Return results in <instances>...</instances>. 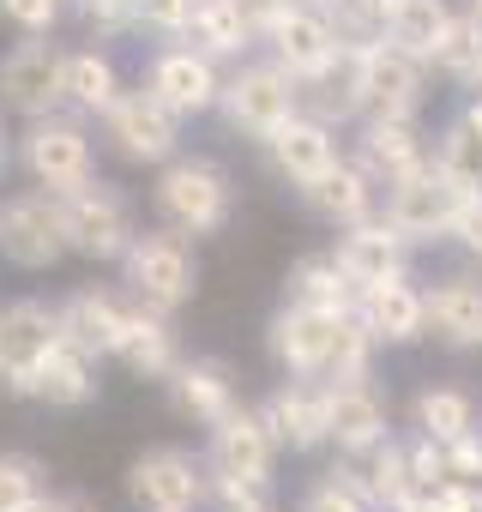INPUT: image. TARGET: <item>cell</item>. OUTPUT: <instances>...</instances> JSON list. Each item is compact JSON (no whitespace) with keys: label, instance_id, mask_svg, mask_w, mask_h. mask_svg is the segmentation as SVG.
<instances>
[{"label":"cell","instance_id":"obj_9","mask_svg":"<svg viewBox=\"0 0 482 512\" xmlns=\"http://www.w3.org/2000/svg\"><path fill=\"white\" fill-rule=\"evenodd\" d=\"M55 344H61L55 302H37V296L0 302V398H31L37 404V374H43Z\"/></svg>","mask_w":482,"mask_h":512},{"label":"cell","instance_id":"obj_37","mask_svg":"<svg viewBox=\"0 0 482 512\" xmlns=\"http://www.w3.org/2000/svg\"><path fill=\"white\" fill-rule=\"evenodd\" d=\"M452 13H458V0H404V7L386 19V37H392L398 49H410L416 61H434V49H440Z\"/></svg>","mask_w":482,"mask_h":512},{"label":"cell","instance_id":"obj_42","mask_svg":"<svg viewBox=\"0 0 482 512\" xmlns=\"http://www.w3.org/2000/svg\"><path fill=\"white\" fill-rule=\"evenodd\" d=\"M193 19V0H139V37H157V43H175Z\"/></svg>","mask_w":482,"mask_h":512},{"label":"cell","instance_id":"obj_25","mask_svg":"<svg viewBox=\"0 0 482 512\" xmlns=\"http://www.w3.org/2000/svg\"><path fill=\"white\" fill-rule=\"evenodd\" d=\"M296 199H302V211H308L314 223L344 229V223H362V217H374V211H380V181H374L350 151H344V157H338L320 181H308Z\"/></svg>","mask_w":482,"mask_h":512},{"label":"cell","instance_id":"obj_46","mask_svg":"<svg viewBox=\"0 0 482 512\" xmlns=\"http://www.w3.org/2000/svg\"><path fill=\"white\" fill-rule=\"evenodd\" d=\"M428 512H482V482H440L428 488Z\"/></svg>","mask_w":482,"mask_h":512},{"label":"cell","instance_id":"obj_32","mask_svg":"<svg viewBox=\"0 0 482 512\" xmlns=\"http://www.w3.org/2000/svg\"><path fill=\"white\" fill-rule=\"evenodd\" d=\"M284 296H290V302L332 308V314H350L362 290L350 284V272L338 266V253H332V247H314V253H296V260H290V272H284Z\"/></svg>","mask_w":482,"mask_h":512},{"label":"cell","instance_id":"obj_11","mask_svg":"<svg viewBox=\"0 0 482 512\" xmlns=\"http://www.w3.org/2000/svg\"><path fill=\"white\" fill-rule=\"evenodd\" d=\"M0 109L19 115V121L67 109V43L19 37L7 55H0Z\"/></svg>","mask_w":482,"mask_h":512},{"label":"cell","instance_id":"obj_2","mask_svg":"<svg viewBox=\"0 0 482 512\" xmlns=\"http://www.w3.org/2000/svg\"><path fill=\"white\" fill-rule=\"evenodd\" d=\"M151 211H157V223H169V229H181L193 241L223 235L229 217H235V175L217 157L175 151L151 175Z\"/></svg>","mask_w":482,"mask_h":512},{"label":"cell","instance_id":"obj_34","mask_svg":"<svg viewBox=\"0 0 482 512\" xmlns=\"http://www.w3.org/2000/svg\"><path fill=\"white\" fill-rule=\"evenodd\" d=\"M428 67H434V79L452 85L458 97L482 85V19L464 7V0H458V13H452V25H446V37H440V49H434Z\"/></svg>","mask_w":482,"mask_h":512},{"label":"cell","instance_id":"obj_16","mask_svg":"<svg viewBox=\"0 0 482 512\" xmlns=\"http://www.w3.org/2000/svg\"><path fill=\"white\" fill-rule=\"evenodd\" d=\"M260 416H266V428L278 434L284 458L332 452V392H326V380H296V374H284V380L260 398Z\"/></svg>","mask_w":482,"mask_h":512},{"label":"cell","instance_id":"obj_47","mask_svg":"<svg viewBox=\"0 0 482 512\" xmlns=\"http://www.w3.org/2000/svg\"><path fill=\"white\" fill-rule=\"evenodd\" d=\"M229 7H235V19H241V25H248V37L260 43V37H266V31L284 19V7H290V0H229Z\"/></svg>","mask_w":482,"mask_h":512},{"label":"cell","instance_id":"obj_33","mask_svg":"<svg viewBox=\"0 0 482 512\" xmlns=\"http://www.w3.org/2000/svg\"><path fill=\"white\" fill-rule=\"evenodd\" d=\"M181 43L205 49L217 67H235V61H248V55L260 49V43L248 37V25L235 19V7H229V0H193V19H187Z\"/></svg>","mask_w":482,"mask_h":512},{"label":"cell","instance_id":"obj_50","mask_svg":"<svg viewBox=\"0 0 482 512\" xmlns=\"http://www.w3.org/2000/svg\"><path fill=\"white\" fill-rule=\"evenodd\" d=\"M464 7H470V13H476V19H482V0H464Z\"/></svg>","mask_w":482,"mask_h":512},{"label":"cell","instance_id":"obj_41","mask_svg":"<svg viewBox=\"0 0 482 512\" xmlns=\"http://www.w3.org/2000/svg\"><path fill=\"white\" fill-rule=\"evenodd\" d=\"M67 13H73V0H0V19L19 37H55Z\"/></svg>","mask_w":482,"mask_h":512},{"label":"cell","instance_id":"obj_6","mask_svg":"<svg viewBox=\"0 0 482 512\" xmlns=\"http://www.w3.org/2000/svg\"><path fill=\"white\" fill-rule=\"evenodd\" d=\"M97 127H103L109 157L127 163V169H157V163H169L175 151H187V121H181L175 109H163L145 85H127V91L103 109Z\"/></svg>","mask_w":482,"mask_h":512},{"label":"cell","instance_id":"obj_17","mask_svg":"<svg viewBox=\"0 0 482 512\" xmlns=\"http://www.w3.org/2000/svg\"><path fill=\"white\" fill-rule=\"evenodd\" d=\"M344 151L386 187V181H398V175H410V169H422L434 157V133L422 127V115H374L368 109L344 133Z\"/></svg>","mask_w":482,"mask_h":512},{"label":"cell","instance_id":"obj_14","mask_svg":"<svg viewBox=\"0 0 482 512\" xmlns=\"http://www.w3.org/2000/svg\"><path fill=\"white\" fill-rule=\"evenodd\" d=\"M284 446L266 428L260 404H235L223 422L205 428V470L211 476H241V482H278Z\"/></svg>","mask_w":482,"mask_h":512},{"label":"cell","instance_id":"obj_36","mask_svg":"<svg viewBox=\"0 0 482 512\" xmlns=\"http://www.w3.org/2000/svg\"><path fill=\"white\" fill-rule=\"evenodd\" d=\"M296 512H374L368 482H362V464L350 452H332V464L308 482V494H302Z\"/></svg>","mask_w":482,"mask_h":512},{"label":"cell","instance_id":"obj_4","mask_svg":"<svg viewBox=\"0 0 482 512\" xmlns=\"http://www.w3.org/2000/svg\"><path fill=\"white\" fill-rule=\"evenodd\" d=\"M13 163L25 169L31 187H49V193H73L97 175V139H91V121L73 115V109H55V115H37L25 121V133L13 139Z\"/></svg>","mask_w":482,"mask_h":512},{"label":"cell","instance_id":"obj_15","mask_svg":"<svg viewBox=\"0 0 482 512\" xmlns=\"http://www.w3.org/2000/svg\"><path fill=\"white\" fill-rule=\"evenodd\" d=\"M338 320L332 308H314V302H278L272 320H266V356L278 374H296V380H326V362H332V338H338Z\"/></svg>","mask_w":482,"mask_h":512},{"label":"cell","instance_id":"obj_22","mask_svg":"<svg viewBox=\"0 0 482 512\" xmlns=\"http://www.w3.org/2000/svg\"><path fill=\"white\" fill-rule=\"evenodd\" d=\"M332 253H338V266L350 272L356 290H368V284H380V278L416 272V247L386 223V211H374V217H362V223H344L338 241H332Z\"/></svg>","mask_w":482,"mask_h":512},{"label":"cell","instance_id":"obj_43","mask_svg":"<svg viewBox=\"0 0 482 512\" xmlns=\"http://www.w3.org/2000/svg\"><path fill=\"white\" fill-rule=\"evenodd\" d=\"M458 253H464V266H476L482 272V193H464V205H458V217H452V235H446Z\"/></svg>","mask_w":482,"mask_h":512},{"label":"cell","instance_id":"obj_12","mask_svg":"<svg viewBox=\"0 0 482 512\" xmlns=\"http://www.w3.org/2000/svg\"><path fill=\"white\" fill-rule=\"evenodd\" d=\"M139 85L163 103V109H175L187 127L193 121H205V115H217V91H223V67L205 55V49H193V43H157L151 55H145V73H139Z\"/></svg>","mask_w":482,"mask_h":512},{"label":"cell","instance_id":"obj_19","mask_svg":"<svg viewBox=\"0 0 482 512\" xmlns=\"http://www.w3.org/2000/svg\"><path fill=\"white\" fill-rule=\"evenodd\" d=\"M61 314V338L91 350L97 362H115L121 338H127V320H133V296L121 284H79L73 296L55 302Z\"/></svg>","mask_w":482,"mask_h":512},{"label":"cell","instance_id":"obj_39","mask_svg":"<svg viewBox=\"0 0 482 512\" xmlns=\"http://www.w3.org/2000/svg\"><path fill=\"white\" fill-rule=\"evenodd\" d=\"M43 494H49V464L37 452L0 446V512H19V506H31Z\"/></svg>","mask_w":482,"mask_h":512},{"label":"cell","instance_id":"obj_7","mask_svg":"<svg viewBox=\"0 0 482 512\" xmlns=\"http://www.w3.org/2000/svg\"><path fill=\"white\" fill-rule=\"evenodd\" d=\"M0 260L13 272H55L67 260V217L61 193L49 187H19L0 199Z\"/></svg>","mask_w":482,"mask_h":512},{"label":"cell","instance_id":"obj_31","mask_svg":"<svg viewBox=\"0 0 482 512\" xmlns=\"http://www.w3.org/2000/svg\"><path fill=\"white\" fill-rule=\"evenodd\" d=\"M97 398H103V362L91 350H79V344L61 338L49 350L43 374H37V404H49V410H85Z\"/></svg>","mask_w":482,"mask_h":512},{"label":"cell","instance_id":"obj_45","mask_svg":"<svg viewBox=\"0 0 482 512\" xmlns=\"http://www.w3.org/2000/svg\"><path fill=\"white\" fill-rule=\"evenodd\" d=\"M446 476L452 482H482V428L446 440Z\"/></svg>","mask_w":482,"mask_h":512},{"label":"cell","instance_id":"obj_35","mask_svg":"<svg viewBox=\"0 0 482 512\" xmlns=\"http://www.w3.org/2000/svg\"><path fill=\"white\" fill-rule=\"evenodd\" d=\"M482 422V404L464 392V386H416V398H410V428L416 434H428V440H458V434H470Z\"/></svg>","mask_w":482,"mask_h":512},{"label":"cell","instance_id":"obj_48","mask_svg":"<svg viewBox=\"0 0 482 512\" xmlns=\"http://www.w3.org/2000/svg\"><path fill=\"white\" fill-rule=\"evenodd\" d=\"M13 169V127H7V109H0V181Z\"/></svg>","mask_w":482,"mask_h":512},{"label":"cell","instance_id":"obj_29","mask_svg":"<svg viewBox=\"0 0 482 512\" xmlns=\"http://www.w3.org/2000/svg\"><path fill=\"white\" fill-rule=\"evenodd\" d=\"M434 163L446 181H458L464 193H482V91H464L458 109L440 121L434 133Z\"/></svg>","mask_w":482,"mask_h":512},{"label":"cell","instance_id":"obj_1","mask_svg":"<svg viewBox=\"0 0 482 512\" xmlns=\"http://www.w3.org/2000/svg\"><path fill=\"white\" fill-rule=\"evenodd\" d=\"M121 290L139 302V308H157V314H187L193 302H199V247H193V235H181V229H169V223H139V235L127 241V253H121Z\"/></svg>","mask_w":482,"mask_h":512},{"label":"cell","instance_id":"obj_26","mask_svg":"<svg viewBox=\"0 0 482 512\" xmlns=\"http://www.w3.org/2000/svg\"><path fill=\"white\" fill-rule=\"evenodd\" d=\"M326 392H332V452L362 458V452H374L386 434H398V428H392V398H386L374 380H338V386H326Z\"/></svg>","mask_w":482,"mask_h":512},{"label":"cell","instance_id":"obj_5","mask_svg":"<svg viewBox=\"0 0 482 512\" xmlns=\"http://www.w3.org/2000/svg\"><path fill=\"white\" fill-rule=\"evenodd\" d=\"M61 217H67V253L85 260V266H121L127 241L139 235L133 193L121 181H103V175L61 193Z\"/></svg>","mask_w":482,"mask_h":512},{"label":"cell","instance_id":"obj_49","mask_svg":"<svg viewBox=\"0 0 482 512\" xmlns=\"http://www.w3.org/2000/svg\"><path fill=\"white\" fill-rule=\"evenodd\" d=\"M43 500H49V494H43ZM43 500H31V506H19V512H43Z\"/></svg>","mask_w":482,"mask_h":512},{"label":"cell","instance_id":"obj_40","mask_svg":"<svg viewBox=\"0 0 482 512\" xmlns=\"http://www.w3.org/2000/svg\"><path fill=\"white\" fill-rule=\"evenodd\" d=\"M211 512H278V482H241V476H211L205 482Z\"/></svg>","mask_w":482,"mask_h":512},{"label":"cell","instance_id":"obj_10","mask_svg":"<svg viewBox=\"0 0 482 512\" xmlns=\"http://www.w3.org/2000/svg\"><path fill=\"white\" fill-rule=\"evenodd\" d=\"M205 452L187 446H145L127 458V500L133 512H205Z\"/></svg>","mask_w":482,"mask_h":512},{"label":"cell","instance_id":"obj_13","mask_svg":"<svg viewBox=\"0 0 482 512\" xmlns=\"http://www.w3.org/2000/svg\"><path fill=\"white\" fill-rule=\"evenodd\" d=\"M356 73H362V103L374 115H422L434 97V67L398 49L386 31L356 43Z\"/></svg>","mask_w":482,"mask_h":512},{"label":"cell","instance_id":"obj_44","mask_svg":"<svg viewBox=\"0 0 482 512\" xmlns=\"http://www.w3.org/2000/svg\"><path fill=\"white\" fill-rule=\"evenodd\" d=\"M404 440H410V482H416L422 494H428V488H440V482H446V446H440V440H428V434H416V428H410Z\"/></svg>","mask_w":482,"mask_h":512},{"label":"cell","instance_id":"obj_27","mask_svg":"<svg viewBox=\"0 0 482 512\" xmlns=\"http://www.w3.org/2000/svg\"><path fill=\"white\" fill-rule=\"evenodd\" d=\"M296 109L314 115V121H326V127H338V133H350V127L368 115V103H362V73H356V43H344V55H338L332 67H320L314 79L296 85Z\"/></svg>","mask_w":482,"mask_h":512},{"label":"cell","instance_id":"obj_8","mask_svg":"<svg viewBox=\"0 0 482 512\" xmlns=\"http://www.w3.org/2000/svg\"><path fill=\"white\" fill-rule=\"evenodd\" d=\"M458 205H464V187L446 181L434 157H428L422 169H410V175H398V181L380 187V211H386V223H392L416 253H422V247H440V241L452 235Z\"/></svg>","mask_w":482,"mask_h":512},{"label":"cell","instance_id":"obj_30","mask_svg":"<svg viewBox=\"0 0 482 512\" xmlns=\"http://www.w3.org/2000/svg\"><path fill=\"white\" fill-rule=\"evenodd\" d=\"M127 91V73H121V55L109 43H85V49H67V109L85 115V121H103V109Z\"/></svg>","mask_w":482,"mask_h":512},{"label":"cell","instance_id":"obj_28","mask_svg":"<svg viewBox=\"0 0 482 512\" xmlns=\"http://www.w3.org/2000/svg\"><path fill=\"white\" fill-rule=\"evenodd\" d=\"M181 356H187V350H181L175 320H169V314H157V308H139V302H133V320H127V338H121L115 362H121L133 380L163 386V380L175 374V362H181Z\"/></svg>","mask_w":482,"mask_h":512},{"label":"cell","instance_id":"obj_20","mask_svg":"<svg viewBox=\"0 0 482 512\" xmlns=\"http://www.w3.org/2000/svg\"><path fill=\"white\" fill-rule=\"evenodd\" d=\"M260 55H272V61L302 85V79H314L320 67H332V61L344 55V37H338V25H332L320 7H302V0H290L284 19L260 37Z\"/></svg>","mask_w":482,"mask_h":512},{"label":"cell","instance_id":"obj_3","mask_svg":"<svg viewBox=\"0 0 482 512\" xmlns=\"http://www.w3.org/2000/svg\"><path fill=\"white\" fill-rule=\"evenodd\" d=\"M296 115V79L272 61V55H248V61H235L223 67V91H217V121L235 133V139H248V145H266L284 121Z\"/></svg>","mask_w":482,"mask_h":512},{"label":"cell","instance_id":"obj_38","mask_svg":"<svg viewBox=\"0 0 482 512\" xmlns=\"http://www.w3.org/2000/svg\"><path fill=\"white\" fill-rule=\"evenodd\" d=\"M362 464V482H368V500H374V512H386V506H398L416 482H410V440L404 434H386L374 452H362L356 458Z\"/></svg>","mask_w":482,"mask_h":512},{"label":"cell","instance_id":"obj_18","mask_svg":"<svg viewBox=\"0 0 482 512\" xmlns=\"http://www.w3.org/2000/svg\"><path fill=\"white\" fill-rule=\"evenodd\" d=\"M422 314H428V344L446 356L482 350V272H440L422 284Z\"/></svg>","mask_w":482,"mask_h":512},{"label":"cell","instance_id":"obj_23","mask_svg":"<svg viewBox=\"0 0 482 512\" xmlns=\"http://www.w3.org/2000/svg\"><path fill=\"white\" fill-rule=\"evenodd\" d=\"M163 398H169V416L211 428L241 404V386H235V368L223 356H181L175 374L163 380Z\"/></svg>","mask_w":482,"mask_h":512},{"label":"cell","instance_id":"obj_21","mask_svg":"<svg viewBox=\"0 0 482 512\" xmlns=\"http://www.w3.org/2000/svg\"><path fill=\"white\" fill-rule=\"evenodd\" d=\"M356 320L368 326V338L386 350H416L428 344V314H422V278L404 272V278H380L356 296Z\"/></svg>","mask_w":482,"mask_h":512},{"label":"cell","instance_id":"obj_24","mask_svg":"<svg viewBox=\"0 0 482 512\" xmlns=\"http://www.w3.org/2000/svg\"><path fill=\"white\" fill-rule=\"evenodd\" d=\"M260 151H266L272 175H278L284 187H296V193H302L308 181H320V175H326V169L344 157V133L296 109V115H290V121H284V127H278L266 145H260Z\"/></svg>","mask_w":482,"mask_h":512}]
</instances>
